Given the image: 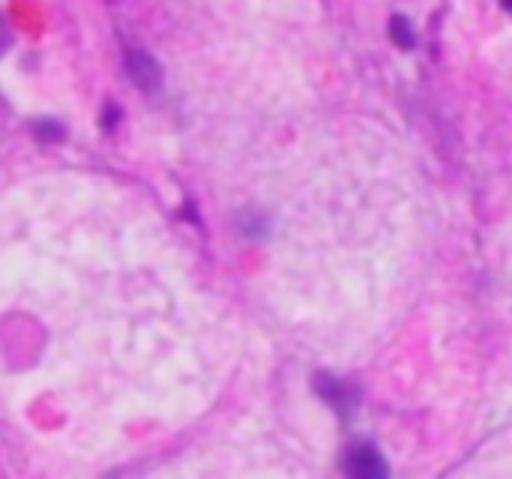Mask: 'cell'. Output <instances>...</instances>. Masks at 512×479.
I'll list each match as a JSON object with an SVG mask.
<instances>
[{"instance_id":"6da1fadb","label":"cell","mask_w":512,"mask_h":479,"mask_svg":"<svg viewBox=\"0 0 512 479\" xmlns=\"http://www.w3.org/2000/svg\"><path fill=\"white\" fill-rule=\"evenodd\" d=\"M126 72H129L132 84L141 87V90H147V93L159 90V84H162V69H159V63L147 51H129Z\"/></svg>"},{"instance_id":"7a4b0ae2","label":"cell","mask_w":512,"mask_h":479,"mask_svg":"<svg viewBox=\"0 0 512 479\" xmlns=\"http://www.w3.org/2000/svg\"><path fill=\"white\" fill-rule=\"evenodd\" d=\"M345 468H348L354 477H384V474H387V465L381 462V456H378L372 447H366V444L351 447Z\"/></svg>"},{"instance_id":"3957f363","label":"cell","mask_w":512,"mask_h":479,"mask_svg":"<svg viewBox=\"0 0 512 479\" xmlns=\"http://www.w3.org/2000/svg\"><path fill=\"white\" fill-rule=\"evenodd\" d=\"M33 129H36V135H39L42 141H60V138H63V126H60V123H51V120L36 123Z\"/></svg>"},{"instance_id":"277c9868","label":"cell","mask_w":512,"mask_h":479,"mask_svg":"<svg viewBox=\"0 0 512 479\" xmlns=\"http://www.w3.org/2000/svg\"><path fill=\"white\" fill-rule=\"evenodd\" d=\"M9 42H12V33H9V27H6V21L0 18V54L9 48Z\"/></svg>"},{"instance_id":"5b68a950","label":"cell","mask_w":512,"mask_h":479,"mask_svg":"<svg viewBox=\"0 0 512 479\" xmlns=\"http://www.w3.org/2000/svg\"><path fill=\"white\" fill-rule=\"evenodd\" d=\"M501 3L507 6V12H510V15H512V0H501Z\"/></svg>"}]
</instances>
